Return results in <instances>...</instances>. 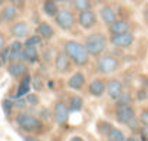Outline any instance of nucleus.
<instances>
[{
  "label": "nucleus",
  "mask_w": 148,
  "mask_h": 141,
  "mask_svg": "<svg viewBox=\"0 0 148 141\" xmlns=\"http://www.w3.org/2000/svg\"><path fill=\"white\" fill-rule=\"evenodd\" d=\"M63 52L71 58L72 63L75 66H86L89 63V52L85 46V43H81L78 41H66L63 43Z\"/></svg>",
  "instance_id": "f257e3e1"
},
{
  "label": "nucleus",
  "mask_w": 148,
  "mask_h": 141,
  "mask_svg": "<svg viewBox=\"0 0 148 141\" xmlns=\"http://www.w3.org/2000/svg\"><path fill=\"white\" fill-rule=\"evenodd\" d=\"M14 124L17 125V128L27 134H38L43 130V121L39 117H35L25 111L17 112V115L14 117Z\"/></svg>",
  "instance_id": "f03ea898"
},
{
  "label": "nucleus",
  "mask_w": 148,
  "mask_h": 141,
  "mask_svg": "<svg viewBox=\"0 0 148 141\" xmlns=\"http://www.w3.org/2000/svg\"><path fill=\"white\" fill-rule=\"evenodd\" d=\"M108 38L102 33V32H95V33H91L85 38V46L88 49L89 55L94 56V58H98L103 53V50L108 46Z\"/></svg>",
  "instance_id": "7ed1b4c3"
},
{
  "label": "nucleus",
  "mask_w": 148,
  "mask_h": 141,
  "mask_svg": "<svg viewBox=\"0 0 148 141\" xmlns=\"http://www.w3.org/2000/svg\"><path fill=\"white\" fill-rule=\"evenodd\" d=\"M119 61L112 55H101L97 61V71L101 75H111L119 68Z\"/></svg>",
  "instance_id": "20e7f679"
},
{
  "label": "nucleus",
  "mask_w": 148,
  "mask_h": 141,
  "mask_svg": "<svg viewBox=\"0 0 148 141\" xmlns=\"http://www.w3.org/2000/svg\"><path fill=\"white\" fill-rule=\"evenodd\" d=\"M53 19H55V23L62 30H66V32L72 30L73 26H75V23H76V17H75L73 12H71L68 9H59L58 14Z\"/></svg>",
  "instance_id": "39448f33"
},
{
  "label": "nucleus",
  "mask_w": 148,
  "mask_h": 141,
  "mask_svg": "<svg viewBox=\"0 0 148 141\" xmlns=\"http://www.w3.org/2000/svg\"><path fill=\"white\" fill-rule=\"evenodd\" d=\"M69 105L63 101H58L53 107V111H52V117L55 120V122L59 125V127H65L69 121Z\"/></svg>",
  "instance_id": "423d86ee"
},
{
  "label": "nucleus",
  "mask_w": 148,
  "mask_h": 141,
  "mask_svg": "<svg viewBox=\"0 0 148 141\" xmlns=\"http://www.w3.org/2000/svg\"><path fill=\"white\" fill-rule=\"evenodd\" d=\"M76 23H78L82 29L91 30V29L95 28L97 23H98V14H97V12L92 10V9L79 12L78 16H76Z\"/></svg>",
  "instance_id": "0eeeda50"
},
{
  "label": "nucleus",
  "mask_w": 148,
  "mask_h": 141,
  "mask_svg": "<svg viewBox=\"0 0 148 141\" xmlns=\"http://www.w3.org/2000/svg\"><path fill=\"white\" fill-rule=\"evenodd\" d=\"M135 117V109L131 104H124V105H116L115 108V118L121 124H128L132 118Z\"/></svg>",
  "instance_id": "6e6552de"
},
{
  "label": "nucleus",
  "mask_w": 148,
  "mask_h": 141,
  "mask_svg": "<svg viewBox=\"0 0 148 141\" xmlns=\"http://www.w3.org/2000/svg\"><path fill=\"white\" fill-rule=\"evenodd\" d=\"M135 41V36L131 32H125V33H119V35H111L109 38V43L114 47H119V49H125L130 47Z\"/></svg>",
  "instance_id": "1a4fd4ad"
},
{
  "label": "nucleus",
  "mask_w": 148,
  "mask_h": 141,
  "mask_svg": "<svg viewBox=\"0 0 148 141\" xmlns=\"http://www.w3.org/2000/svg\"><path fill=\"white\" fill-rule=\"evenodd\" d=\"M55 71L58 74H69L72 69V61L65 52H58L55 56Z\"/></svg>",
  "instance_id": "9d476101"
},
{
  "label": "nucleus",
  "mask_w": 148,
  "mask_h": 141,
  "mask_svg": "<svg viewBox=\"0 0 148 141\" xmlns=\"http://www.w3.org/2000/svg\"><path fill=\"white\" fill-rule=\"evenodd\" d=\"M7 72L12 78H23L26 74H29V68L26 65V62L23 61H14V62H10L7 65Z\"/></svg>",
  "instance_id": "9b49d317"
},
{
  "label": "nucleus",
  "mask_w": 148,
  "mask_h": 141,
  "mask_svg": "<svg viewBox=\"0 0 148 141\" xmlns=\"http://www.w3.org/2000/svg\"><path fill=\"white\" fill-rule=\"evenodd\" d=\"M19 17V9L13 4H6L1 7L0 10V25H6V23H13V20H16Z\"/></svg>",
  "instance_id": "f8f14e48"
},
{
  "label": "nucleus",
  "mask_w": 148,
  "mask_h": 141,
  "mask_svg": "<svg viewBox=\"0 0 148 141\" xmlns=\"http://www.w3.org/2000/svg\"><path fill=\"white\" fill-rule=\"evenodd\" d=\"M122 92H124V85H122V82L119 79L111 78V79L106 81V94H108V96L111 99L115 101Z\"/></svg>",
  "instance_id": "ddd939ff"
},
{
  "label": "nucleus",
  "mask_w": 148,
  "mask_h": 141,
  "mask_svg": "<svg viewBox=\"0 0 148 141\" xmlns=\"http://www.w3.org/2000/svg\"><path fill=\"white\" fill-rule=\"evenodd\" d=\"M10 35L14 38V39H26L29 36V32H30V28L26 22H16L10 26Z\"/></svg>",
  "instance_id": "4468645a"
},
{
  "label": "nucleus",
  "mask_w": 148,
  "mask_h": 141,
  "mask_svg": "<svg viewBox=\"0 0 148 141\" xmlns=\"http://www.w3.org/2000/svg\"><path fill=\"white\" fill-rule=\"evenodd\" d=\"M108 32L109 35H119V33L131 32V23L127 19H116L114 23L108 26Z\"/></svg>",
  "instance_id": "2eb2a0df"
},
{
  "label": "nucleus",
  "mask_w": 148,
  "mask_h": 141,
  "mask_svg": "<svg viewBox=\"0 0 148 141\" xmlns=\"http://www.w3.org/2000/svg\"><path fill=\"white\" fill-rule=\"evenodd\" d=\"M85 82H86V78H85V74L82 71H78L75 72L73 75H71V78L68 79L66 85L69 89H73V91H81L84 87H85Z\"/></svg>",
  "instance_id": "dca6fc26"
},
{
  "label": "nucleus",
  "mask_w": 148,
  "mask_h": 141,
  "mask_svg": "<svg viewBox=\"0 0 148 141\" xmlns=\"http://www.w3.org/2000/svg\"><path fill=\"white\" fill-rule=\"evenodd\" d=\"M32 89V76L29 74H26L23 78H20V84L17 87V91L16 94L12 96V99H16V98H23L30 92Z\"/></svg>",
  "instance_id": "f3484780"
},
{
  "label": "nucleus",
  "mask_w": 148,
  "mask_h": 141,
  "mask_svg": "<svg viewBox=\"0 0 148 141\" xmlns=\"http://www.w3.org/2000/svg\"><path fill=\"white\" fill-rule=\"evenodd\" d=\"M99 17L106 26H109L111 23H114L116 20V13L109 4H103L99 9Z\"/></svg>",
  "instance_id": "a211bd4d"
},
{
  "label": "nucleus",
  "mask_w": 148,
  "mask_h": 141,
  "mask_svg": "<svg viewBox=\"0 0 148 141\" xmlns=\"http://www.w3.org/2000/svg\"><path fill=\"white\" fill-rule=\"evenodd\" d=\"M88 92L94 98H101L106 92V82L102 81V79H94L88 87Z\"/></svg>",
  "instance_id": "6ab92c4d"
},
{
  "label": "nucleus",
  "mask_w": 148,
  "mask_h": 141,
  "mask_svg": "<svg viewBox=\"0 0 148 141\" xmlns=\"http://www.w3.org/2000/svg\"><path fill=\"white\" fill-rule=\"evenodd\" d=\"M20 61L29 62V63L38 62V61H39V50H38V46H25L23 47Z\"/></svg>",
  "instance_id": "aec40b11"
},
{
  "label": "nucleus",
  "mask_w": 148,
  "mask_h": 141,
  "mask_svg": "<svg viewBox=\"0 0 148 141\" xmlns=\"http://www.w3.org/2000/svg\"><path fill=\"white\" fill-rule=\"evenodd\" d=\"M10 56H9V63L10 62H14V61H20V56H22V52H23V42L20 39H16L13 41L10 45Z\"/></svg>",
  "instance_id": "412c9836"
},
{
  "label": "nucleus",
  "mask_w": 148,
  "mask_h": 141,
  "mask_svg": "<svg viewBox=\"0 0 148 141\" xmlns=\"http://www.w3.org/2000/svg\"><path fill=\"white\" fill-rule=\"evenodd\" d=\"M36 33H39L45 41H50L55 36V29L52 28V25H49L48 22H40L36 28Z\"/></svg>",
  "instance_id": "4be33fe9"
},
{
  "label": "nucleus",
  "mask_w": 148,
  "mask_h": 141,
  "mask_svg": "<svg viewBox=\"0 0 148 141\" xmlns=\"http://www.w3.org/2000/svg\"><path fill=\"white\" fill-rule=\"evenodd\" d=\"M42 12L48 17H55L59 12V6L55 0H45L42 4Z\"/></svg>",
  "instance_id": "5701e85b"
},
{
  "label": "nucleus",
  "mask_w": 148,
  "mask_h": 141,
  "mask_svg": "<svg viewBox=\"0 0 148 141\" xmlns=\"http://www.w3.org/2000/svg\"><path fill=\"white\" fill-rule=\"evenodd\" d=\"M72 4H73V9L79 13V12H84V10H89L94 7V3L92 0H72Z\"/></svg>",
  "instance_id": "b1692460"
},
{
  "label": "nucleus",
  "mask_w": 148,
  "mask_h": 141,
  "mask_svg": "<svg viewBox=\"0 0 148 141\" xmlns=\"http://www.w3.org/2000/svg\"><path fill=\"white\" fill-rule=\"evenodd\" d=\"M43 41H45V39H43L39 33H33V35H29V36L25 39L23 45H25V46H39V45L43 43Z\"/></svg>",
  "instance_id": "393cba45"
},
{
  "label": "nucleus",
  "mask_w": 148,
  "mask_h": 141,
  "mask_svg": "<svg viewBox=\"0 0 148 141\" xmlns=\"http://www.w3.org/2000/svg\"><path fill=\"white\" fill-rule=\"evenodd\" d=\"M125 134H124V131L122 130H119V128H112L111 131H109V134L106 135V141H125Z\"/></svg>",
  "instance_id": "a878e982"
},
{
  "label": "nucleus",
  "mask_w": 148,
  "mask_h": 141,
  "mask_svg": "<svg viewBox=\"0 0 148 141\" xmlns=\"http://www.w3.org/2000/svg\"><path fill=\"white\" fill-rule=\"evenodd\" d=\"M112 128H114V125L111 122H108V121H103V120L98 121V124H97V130H98V133L102 137H106Z\"/></svg>",
  "instance_id": "bb28decb"
},
{
  "label": "nucleus",
  "mask_w": 148,
  "mask_h": 141,
  "mask_svg": "<svg viewBox=\"0 0 148 141\" xmlns=\"http://www.w3.org/2000/svg\"><path fill=\"white\" fill-rule=\"evenodd\" d=\"M82 107H84V99L81 96L75 95V96L71 98V102H69V111L71 112H78V111L82 109Z\"/></svg>",
  "instance_id": "cd10ccee"
},
{
  "label": "nucleus",
  "mask_w": 148,
  "mask_h": 141,
  "mask_svg": "<svg viewBox=\"0 0 148 141\" xmlns=\"http://www.w3.org/2000/svg\"><path fill=\"white\" fill-rule=\"evenodd\" d=\"M1 108H3V112L6 117H10V114L13 112V108H14V101L12 98H4L1 101Z\"/></svg>",
  "instance_id": "c85d7f7f"
},
{
  "label": "nucleus",
  "mask_w": 148,
  "mask_h": 141,
  "mask_svg": "<svg viewBox=\"0 0 148 141\" xmlns=\"http://www.w3.org/2000/svg\"><path fill=\"white\" fill-rule=\"evenodd\" d=\"M131 99H132V98H131V94H130V92H125V91H124L122 94H121L119 96H118V98H116V99H115V104H116V105L131 104Z\"/></svg>",
  "instance_id": "c756f323"
},
{
  "label": "nucleus",
  "mask_w": 148,
  "mask_h": 141,
  "mask_svg": "<svg viewBox=\"0 0 148 141\" xmlns=\"http://www.w3.org/2000/svg\"><path fill=\"white\" fill-rule=\"evenodd\" d=\"M43 87H45V84H43V81H42L40 76L36 75V76L32 78V88H33L35 91L40 92V91H43Z\"/></svg>",
  "instance_id": "7c9ffc66"
},
{
  "label": "nucleus",
  "mask_w": 148,
  "mask_h": 141,
  "mask_svg": "<svg viewBox=\"0 0 148 141\" xmlns=\"http://www.w3.org/2000/svg\"><path fill=\"white\" fill-rule=\"evenodd\" d=\"M9 56H10V46L6 45V46L3 47V50L0 52V59H1V62H3L4 66L9 65Z\"/></svg>",
  "instance_id": "2f4dec72"
},
{
  "label": "nucleus",
  "mask_w": 148,
  "mask_h": 141,
  "mask_svg": "<svg viewBox=\"0 0 148 141\" xmlns=\"http://www.w3.org/2000/svg\"><path fill=\"white\" fill-rule=\"evenodd\" d=\"M140 124H141V121H140V118H137V117H134L128 124H127V127L131 130V131H140Z\"/></svg>",
  "instance_id": "473e14b6"
},
{
  "label": "nucleus",
  "mask_w": 148,
  "mask_h": 141,
  "mask_svg": "<svg viewBox=\"0 0 148 141\" xmlns=\"http://www.w3.org/2000/svg\"><path fill=\"white\" fill-rule=\"evenodd\" d=\"M25 98H26L27 104H30V105H38L39 104V96H38V94H30L29 92Z\"/></svg>",
  "instance_id": "72a5a7b5"
},
{
  "label": "nucleus",
  "mask_w": 148,
  "mask_h": 141,
  "mask_svg": "<svg viewBox=\"0 0 148 141\" xmlns=\"http://www.w3.org/2000/svg\"><path fill=\"white\" fill-rule=\"evenodd\" d=\"M9 3L13 4V6H16L19 10L25 9V6H26V0H9Z\"/></svg>",
  "instance_id": "f704fd0d"
},
{
  "label": "nucleus",
  "mask_w": 148,
  "mask_h": 141,
  "mask_svg": "<svg viewBox=\"0 0 148 141\" xmlns=\"http://www.w3.org/2000/svg\"><path fill=\"white\" fill-rule=\"evenodd\" d=\"M52 49L48 47V49H45L43 50V55H42V59H43V62H50L52 61Z\"/></svg>",
  "instance_id": "c9c22d12"
},
{
  "label": "nucleus",
  "mask_w": 148,
  "mask_h": 141,
  "mask_svg": "<svg viewBox=\"0 0 148 141\" xmlns=\"http://www.w3.org/2000/svg\"><path fill=\"white\" fill-rule=\"evenodd\" d=\"M140 135L143 141H148V125H143L140 128Z\"/></svg>",
  "instance_id": "e433bc0d"
},
{
  "label": "nucleus",
  "mask_w": 148,
  "mask_h": 141,
  "mask_svg": "<svg viewBox=\"0 0 148 141\" xmlns=\"http://www.w3.org/2000/svg\"><path fill=\"white\" fill-rule=\"evenodd\" d=\"M140 121H141L143 125H148V108H145V109L141 112V115H140Z\"/></svg>",
  "instance_id": "4c0bfd02"
},
{
  "label": "nucleus",
  "mask_w": 148,
  "mask_h": 141,
  "mask_svg": "<svg viewBox=\"0 0 148 141\" xmlns=\"http://www.w3.org/2000/svg\"><path fill=\"white\" fill-rule=\"evenodd\" d=\"M147 98H148V94L145 89H140V91L137 92V99H138V101H145Z\"/></svg>",
  "instance_id": "58836bf2"
},
{
  "label": "nucleus",
  "mask_w": 148,
  "mask_h": 141,
  "mask_svg": "<svg viewBox=\"0 0 148 141\" xmlns=\"http://www.w3.org/2000/svg\"><path fill=\"white\" fill-rule=\"evenodd\" d=\"M7 43H6V36H4V33L0 30V52L3 50V47L6 46Z\"/></svg>",
  "instance_id": "ea45409f"
},
{
  "label": "nucleus",
  "mask_w": 148,
  "mask_h": 141,
  "mask_svg": "<svg viewBox=\"0 0 148 141\" xmlns=\"http://www.w3.org/2000/svg\"><path fill=\"white\" fill-rule=\"evenodd\" d=\"M69 141H85L82 137H79V135H73V137H71Z\"/></svg>",
  "instance_id": "a19ab883"
},
{
  "label": "nucleus",
  "mask_w": 148,
  "mask_h": 141,
  "mask_svg": "<svg viewBox=\"0 0 148 141\" xmlns=\"http://www.w3.org/2000/svg\"><path fill=\"white\" fill-rule=\"evenodd\" d=\"M144 19L148 22V4H145V7H144Z\"/></svg>",
  "instance_id": "79ce46f5"
},
{
  "label": "nucleus",
  "mask_w": 148,
  "mask_h": 141,
  "mask_svg": "<svg viewBox=\"0 0 148 141\" xmlns=\"http://www.w3.org/2000/svg\"><path fill=\"white\" fill-rule=\"evenodd\" d=\"M125 141H140L137 137H128V138H125Z\"/></svg>",
  "instance_id": "37998d69"
},
{
  "label": "nucleus",
  "mask_w": 148,
  "mask_h": 141,
  "mask_svg": "<svg viewBox=\"0 0 148 141\" xmlns=\"http://www.w3.org/2000/svg\"><path fill=\"white\" fill-rule=\"evenodd\" d=\"M25 141H38V140H36V137H32V138H30V137H26Z\"/></svg>",
  "instance_id": "c03bdc74"
},
{
  "label": "nucleus",
  "mask_w": 148,
  "mask_h": 141,
  "mask_svg": "<svg viewBox=\"0 0 148 141\" xmlns=\"http://www.w3.org/2000/svg\"><path fill=\"white\" fill-rule=\"evenodd\" d=\"M4 65H3V62H1V59H0V71H1V68H3Z\"/></svg>",
  "instance_id": "a18cd8bd"
},
{
  "label": "nucleus",
  "mask_w": 148,
  "mask_h": 141,
  "mask_svg": "<svg viewBox=\"0 0 148 141\" xmlns=\"http://www.w3.org/2000/svg\"><path fill=\"white\" fill-rule=\"evenodd\" d=\"M4 1H6V0H0V6H3V4H4Z\"/></svg>",
  "instance_id": "49530a36"
},
{
  "label": "nucleus",
  "mask_w": 148,
  "mask_h": 141,
  "mask_svg": "<svg viewBox=\"0 0 148 141\" xmlns=\"http://www.w3.org/2000/svg\"><path fill=\"white\" fill-rule=\"evenodd\" d=\"M55 1H56V3H59V1H65V0H55Z\"/></svg>",
  "instance_id": "de8ad7c7"
}]
</instances>
